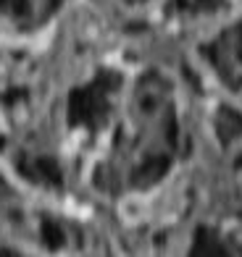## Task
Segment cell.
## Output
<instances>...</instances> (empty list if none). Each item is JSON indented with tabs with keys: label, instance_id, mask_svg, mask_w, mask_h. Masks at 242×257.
Instances as JSON below:
<instances>
[{
	"label": "cell",
	"instance_id": "6da1fadb",
	"mask_svg": "<svg viewBox=\"0 0 242 257\" xmlns=\"http://www.w3.org/2000/svg\"><path fill=\"white\" fill-rule=\"evenodd\" d=\"M42 236H45V241L50 244V247H58V244L63 241V233H61V228L53 223V220H48V223L42 226Z\"/></svg>",
	"mask_w": 242,
	"mask_h": 257
},
{
	"label": "cell",
	"instance_id": "7a4b0ae2",
	"mask_svg": "<svg viewBox=\"0 0 242 257\" xmlns=\"http://www.w3.org/2000/svg\"><path fill=\"white\" fill-rule=\"evenodd\" d=\"M16 8V11H21V6H24V0H0V8Z\"/></svg>",
	"mask_w": 242,
	"mask_h": 257
},
{
	"label": "cell",
	"instance_id": "3957f363",
	"mask_svg": "<svg viewBox=\"0 0 242 257\" xmlns=\"http://www.w3.org/2000/svg\"><path fill=\"white\" fill-rule=\"evenodd\" d=\"M50 3H53V6H58V3H61V0H50Z\"/></svg>",
	"mask_w": 242,
	"mask_h": 257
}]
</instances>
